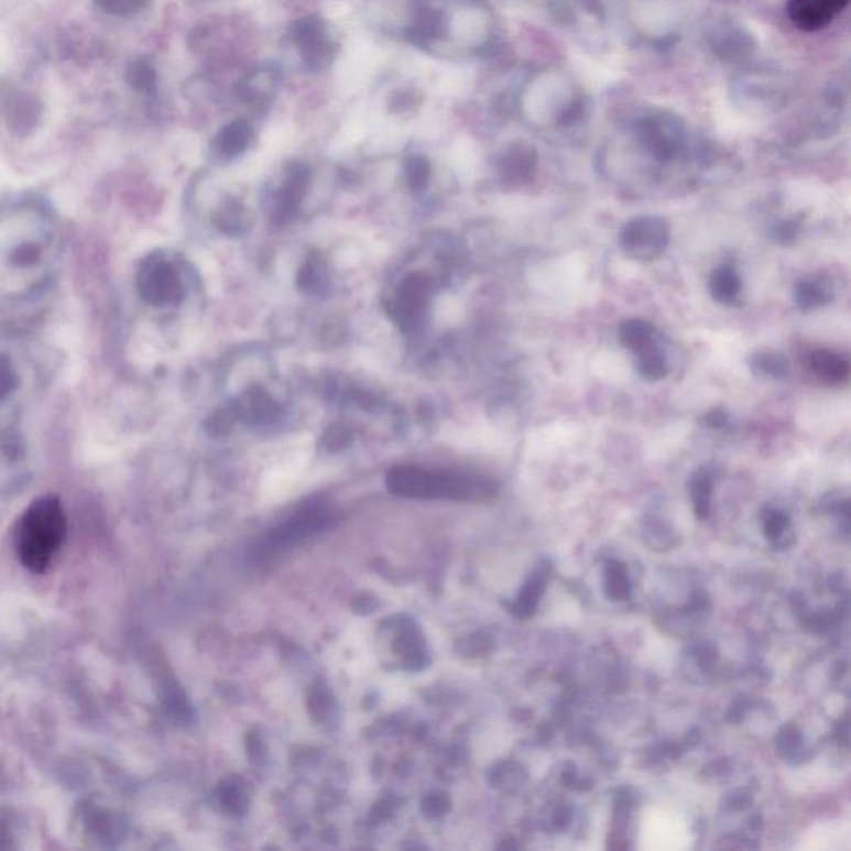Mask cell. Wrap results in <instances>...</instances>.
Returning <instances> with one entry per match:
<instances>
[{"instance_id":"obj_22","label":"cell","mask_w":851,"mask_h":851,"mask_svg":"<svg viewBox=\"0 0 851 851\" xmlns=\"http://www.w3.org/2000/svg\"><path fill=\"white\" fill-rule=\"evenodd\" d=\"M543 574H536V576H534L533 579L526 583L523 592L520 593L516 605H514V612H516L520 618H527V615L533 614L537 602H539L541 593H543Z\"/></svg>"},{"instance_id":"obj_27","label":"cell","mask_w":851,"mask_h":851,"mask_svg":"<svg viewBox=\"0 0 851 851\" xmlns=\"http://www.w3.org/2000/svg\"><path fill=\"white\" fill-rule=\"evenodd\" d=\"M218 227L223 231H228V233L243 231L247 228V214H244L243 208L230 205V207L221 211Z\"/></svg>"},{"instance_id":"obj_32","label":"cell","mask_w":851,"mask_h":851,"mask_svg":"<svg viewBox=\"0 0 851 851\" xmlns=\"http://www.w3.org/2000/svg\"><path fill=\"white\" fill-rule=\"evenodd\" d=\"M103 11L116 15L133 14L139 11L143 0H97Z\"/></svg>"},{"instance_id":"obj_31","label":"cell","mask_w":851,"mask_h":851,"mask_svg":"<svg viewBox=\"0 0 851 851\" xmlns=\"http://www.w3.org/2000/svg\"><path fill=\"white\" fill-rule=\"evenodd\" d=\"M608 587L611 590V596L618 599H625L629 596V582L625 577L624 569L618 564L609 569Z\"/></svg>"},{"instance_id":"obj_8","label":"cell","mask_w":851,"mask_h":851,"mask_svg":"<svg viewBox=\"0 0 851 851\" xmlns=\"http://www.w3.org/2000/svg\"><path fill=\"white\" fill-rule=\"evenodd\" d=\"M850 0H790L788 15L801 31H820L827 28Z\"/></svg>"},{"instance_id":"obj_7","label":"cell","mask_w":851,"mask_h":851,"mask_svg":"<svg viewBox=\"0 0 851 851\" xmlns=\"http://www.w3.org/2000/svg\"><path fill=\"white\" fill-rule=\"evenodd\" d=\"M428 295V276L419 275V273L407 275L403 283H401L400 288H397L393 302H391L390 312L393 315L394 321L403 326V328H411V326L416 325L421 313L426 308Z\"/></svg>"},{"instance_id":"obj_21","label":"cell","mask_w":851,"mask_h":851,"mask_svg":"<svg viewBox=\"0 0 851 851\" xmlns=\"http://www.w3.org/2000/svg\"><path fill=\"white\" fill-rule=\"evenodd\" d=\"M129 84L140 94H153L156 90V72L146 61H137L130 65Z\"/></svg>"},{"instance_id":"obj_2","label":"cell","mask_w":851,"mask_h":851,"mask_svg":"<svg viewBox=\"0 0 851 851\" xmlns=\"http://www.w3.org/2000/svg\"><path fill=\"white\" fill-rule=\"evenodd\" d=\"M65 531L64 508L55 495H44L32 502L18 530L21 563L32 572H44L61 549Z\"/></svg>"},{"instance_id":"obj_4","label":"cell","mask_w":851,"mask_h":851,"mask_svg":"<svg viewBox=\"0 0 851 851\" xmlns=\"http://www.w3.org/2000/svg\"><path fill=\"white\" fill-rule=\"evenodd\" d=\"M670 238L667 221L661 217L632 218L619 234V243L625 257L635 262H654L664 253Z\"/></svg>"},{"instance_id":"obj_1","label":"cell","mask_w":851,"mask_h":851,"mask_svg":"<svg viewBox=\"0 0 851 851\" xmlns=\"http://www.w3.org/2000/svg\"><path fill=\"white\" fill-rule=\"evenodd\" d=\"M391 494L413 499H449V501L481 502L494 498L498 485L482 476L456 471L400 466L386 476Z\"/></svg>"},{"instance_id":"obj_28","label":"cell","mask_w":851,"mask_h":851,"mask_svg":"<svg viewBox=\"0 0 851 851\" xmlns=\"http://www.w3.org/2000/svg\"><path fill=\"white\" fill-rule=\"evenodd\" d=\"M351 439H353V435L343 424H335L331 428L326 429L325 436H323L325 448L332 452L347 448Z\"/></svg>"},{"instance_id":"obj_19","label":"cell","mask_w":851,"mask_h":851,"mask_svg":"<svg viewBox=\"0 0 851 851\" xmlns=\"http://www.w3.org/2000/svg\"><path fill=\"white\" fill-rule=\"evenodd\" d=\"M750 368L756 377L774 378V380H784L790 371L787 358L777 351H756L750 360Z\"/></svg>"},{"instance_id":"obj_25","label":"cell","mask_w":851,"mask_h":851,"mask_svg":"<svg viewBox=\"0 0 851 851\" xmlns=\"http://www.w3.org/2000/svg\"><path fill=\"white\" fill-rule=\"evenodd\" d=\"M504 175L508 181L514 182V184H524L533 175V160L523 153L509 156L504 163Z\"/></svg>"},{"instance_id":"obj_12","label":"cell","mask_w":851,"mask_h":851,"mask_svg":"<svg viewBox=\"0 0 851 851\" xmlns=\"http://www.w3.org/2000/svg\"><path fill=\"white\" fill-rule=\"evenodd\" d=\"M811 374L827 386H838L850 377V363L847 358L830 350H817L808 357Z\"/></svg>"},{"instance_id":"obj_26","label":"cell","mask_w":851,"mask_h":851,"mask_svg":"<svg viewBox=\"0 0 851 851\" xmlns=\"http://www.w3.org/2000/svg\"><path fill=\"white\" fill-rule=\"evenodd\" d=\"M234 421H238L237 413H234L233 404H230V406L218 410L217 413L208 419L207 429L210 432V435L223 436L230 432Z\"/></svg>"},{"instance_id":"obj_30","label":"cell","mask_w":851,"mask_h":851,"mask_svg":"<svg viewBox=\"0 0 851 851\" xmlns=\"http://www.w3.org/2000/svg\"><path fill=\"white\" fill-rule=\"evenodd\" d=\"M42 250L37 243H22L12 253V263L19 269H28L41 260Z\"/></svg>"},{"instance_id":"obj_14","label":"cell","mask_w":851,"mask_h":851,"mask_svg":"<svg viewBox=\"0 0 851 851\" xmlns=\"http://www.w3.org/2000/svg\"><path fill=\"white\" fill-rule=\"evenodd\" d=\"M709 290L716 302L727 306L737 305L742 295V280L732 265H722L710 275Z\"/></svg>"},{"instance_id":"obj_9","label":"cell","mask_w":851,"mask_h":851,"mask_svg":"<svg viewBox=\"0 0 851 851\" xmlns=\"http://www.w3.org/2000/svg\"><path fill=\"white\" fill-rule=\"evenodd\" d=\"M279 85V75L273 68H253L238 84V96L250 109H263L272 102Z\"/></svg>"},{"instance_id":"obj_29","label":"cell","mask_w":851,"mask_h":851,"mask_svg":"<svg viewBox=\"0 0 851 851\" xmlns=\"http://www.w3.org/2000/svg\"><path fill=\"white\" fill-rule=\"evenodd\" d=\"M18 386V374L4 354H0V401H4Z\"/></svg>"},{"instance_id":"obj_11","label":"cell","mask_w":851,"mask_h":851,"mask_svg":"<svg viewBox=\"0 0 851 851\" xmlns=\"http://www.w3.org/2000/svg\"><path fill=\"white\" fill-rule=\"evenodd\" d=\"M238 419L248 424H270L280 416V406L262 388H251L233 403Z\"/></svg>"},{"instance_id":"obj_10","label":"cell","mask_w":851,"mask_h":851,"mask_svg":"<svg viewBox=\"0 0 851 851\" xmlns=\"http://www.w3.org/2000/svg\"><path fill=\"white\" fill-rule=\"evenodd\" d=\"M309 174L308 166L292 165L286 172V181L283 187L279 192V200H276L275 218L279 221H286L296 214L299 204L305 198L306 190H308Z\"/></svg>"},{"instance_id":"obj_16","label":"cell","mask_w":851,"mask_h":851,"mask_svg":"<svg viewBox=\"0 0 851 851\" xmlns=\"http://www.w3.org/2000/svg\"><path fill=\"white\" fill-rule=\"evenodd\" d=\"M794 296L798 308L807 312L830 303L833 298V290L827 280H804L795 286Z\"/></svg>"},{"instance_id":"obj_20","label":"cell","mask_w":851,"mask_h":851,"mask_svg":"<svg viewBox=\"0 0 851 851\" xmlns=\"http://www.w3.org/2000/svg\"><path fill=\"white\" fill-rule=\"evenodd\" d=\"M710 495H712V479L707 471L697 472L690 481V498L694 501L697 516L707 517L710 511Z\"/></svg>"},{"instance_id":"obj_18","label":"cell","mask_w":851,"mask_h":851,"mask_svg":"<svg viewBox=\"0 0 851 851\" xmlns=\"http://www.w3.org/2000/svg\"><path fill=\"white\" fill-rule=\"evenodd\" d=\"M39 113H41V107L28 96L15 97L8 107V117L15 132H31L37 123Z\"/></svg>"},{"instance_id":"obj_5","label":"cell","mask_w":851,"mask_h":851,"mask_svg":"<svg viewBox=\"0 0 851 851\" xmlns=\"http://www.w3.org/2000/svg\"><path fill=\"white\" fill-rule=\"evenodd\" d=\"M137 288L143 302L152 306L178 305L185 295L177 270L160 254L143 260L137 273Z\"/></svg>"},{"instance_id":"obj_24","label":"cell","mask_w":851,"mask_h":851,"mask_svg":"<svg viewBox=\"0 0 851 851\" xmlns=\"http://www.w3.org/2000/svg\"><path fill=\"white\" fill-rule=\"evenodd\" d=\"M296 283H298L302 292L318 293L323 288V283H325L323 263L319 260H308L299 270Z\"/></svg>"},{"instance_id":"obj_35","label":"cell","mask_w":851,"mask_h":851,"mask_svg":"<svg viewBox=\"0 0 851 851\" xmlns=\"http://www.w3.org/2000/svg\"><path fill=\"white\" fill-rule=\"evenodd\" d=\"M221 800H223L225 807L234 811L241 810L244 805L243 794L237 787L227 788Z\"/></svg>"},{"instance_id":"obj_15","label":"cell","mask_w":851,"mask_h":851,"mask_svg":"<svg viewBox=\"0 0 851 851\" xmlns=\"http://www.w3.org/2000/svg\"><path fill=\"white\" fill-rule=\"evenodd\" d=\"M619 339H621L622 347L635 354L657 341V331H655L654 325L645 319L631 318L625 319L619 326Z\"/></svg>"},{"instance_id":"obj_23","label":"cell","mask_w":851,"mask_h":851,"mask_svg":"<svg viewBox=\"0 0 851 851\" xmlns=\"http://www.w3.org/2000/svg\"><path fill=\"white\" fill-rule=\"evenodd\" d=\"M404 175H406V182L411 190H423L428 185L432 165L424 156H410L406 165H404Z\"/></svg>"},{"instance_id":"obj_33","label":"cell","mask_w":851,"mask_h":851,"mask_svg":"<svg viewBox=\"0 0 851 851\" xmlns=\"http://www.w3.org/2000/svg\"><path fill=\"white\" fill-rule=\"evenodd\" d=\"M785 530H787V517L778 513V511H771L767 514V520H765V531H767L768 536L772 539H777V537L784 534Z\"/></svg>"},{"instance_id":"obj_13","label":"cell","mask_w":851,"mask_h":851,"mask_svg":"<svg viewBox=\"0 0 851 851\" xmlns=\"http://www.w3.org/2000/svg\"><path fill=\"white\" fill-rule=\"evenodd\" d=\"M253 129L244 119L233 120L225 126L214 139V152L223 159L240 155L253 140Z\"/></svg>"},{"instance_id":"obj_3","label":"cell","mask_w":851,"mask_h":851,"mask_svg":"<svg viewBox=\"0 0 851 851\" xmlns=\"http://www.w3.org/2000/svg\"><path fill=\"white\" fill-rule=\"evenodd\" d=\"M331 521L332 517L328 509L319 508V505L302 509L279 526L273 527L270 533H266L253 547V557L257 560H265L283 553V550L292 549L315 534L325 531Z\"/></svg>"},{"instance_id":"obj_6","label":"cell","mask_w":851,"mask_h":851,"mask_svg":"<svg viewBox=\"0 0 851 851\" xmlns=\"http://www.w3.org/2000/svg\"><path fill=\"white\" fill-rule=\"evenodd\" d=\"M290 42L298 52L299 61L309 70L328 67L336 54V44L325 22L319 18H303L290 28Z\"/></svg>"},{"instance_id":"obj_34","label":"cell","mask_w":851,"mask_h":851,"mask_svg":"<svg viewBox=\"0 0 851 851\" xmlns=\"http://www.w3.org/2000/svg\"><path fill=\"white\" fill-rule=\"evenodd\" d=\"M703 421H706V424L709 426V428L722 429L725 428L727 424H729V414H727L725 411L716 407V410H712L710 413L706 414Z\"/></svg>"},{"instance_id":"obj_17","label":"cell","mask_w":851,"mask_h":851,"mask_svg":"<svg viewBox=\"0 0 851 851\" xmlns=\"http://www.w3.org/2000/svg\"><path fill=\"white\" fill-rule=\"evenodd\" d=\"M635 360H637V370L642 378L648 381L664 380L668 374V361L665 357L664 350L661 345H648L644 350L635 353Z\"/></svg>"}]
</instances>
